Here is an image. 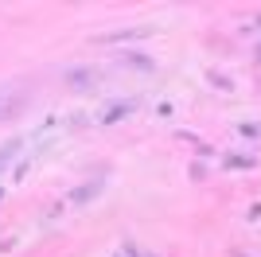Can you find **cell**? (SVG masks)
Masks as SVG:
<instances>
[{"label": "cell", "mask_w": 261, "mask_h": 257, "mask_svg": "<svg viewBox=\"0 0 261 257\" xmlns=\"http://www.w3.org/2000/svg\"><path fill=\"white\" fill-rule=\"evenodd\" d=\"M121 59H125V66H137V70H152V59H148V55L129 51V55H121Z\"/></svg>", "instance_id": "obj_6"}, {"label": "cell", "mask_w": 261, "mask_h": 257, "mask_svg": "<svg viewBox=\"0 0 261 257\" xmlns=\"http://www.w3.org/2000/svg\"><path fill=\"white\" fill-rule=\"evenodd\" d=\"M20 144H23L20 137H12V140H4V144H0V171L8 168L12 160H16V152H20Z\"/></svg>", "instance_id": "obj_4"}, {"label": "cell", "mask_w": 261, "mask_h": 257, "mask_svg": "<svg viewBox=\"0 0 261 257\" xmlns=\"http://www.w3.org/2000/svg\"><path fill=\"white\" fill-rule=\"evenodd\" d=\"M66 82H70V86H98L101 74H98V70H70V74H66Z\"/></svg>", "instance_id": "obj_3"}, {"label": "cell", "mask_w": 261, "mask_h": 257, "mask_svg": "<svg viewBox=\"0 0 261 257\" xmlns=\"http://www.w3.org/2000/svg\"><path fill=\"white\" fill-rule=\"evenodd\" d=\"M133 113H137V101H133V97H125V101H113V106L101 113V125H117V121L133 117Z\"/></svg>", "instance_id": "obj_1"}, {"label": "cell", "mask_w": 261, "mask_h": 257, "mask_svg": "<svg viewBox=\"0 0 261 257\" xmlns=\"http://www.w3.org/2000/svg\"><path fill=\"white\" fill-rule=\"evenodd\" d=\"M152 35V28H129V32H109V35H98V43H125V39H144Z\"/></svg>", "instance_id": "obj_2"}, {"label": "cell", "mask_w": 261, "mask_h": 257, "mask_svg": "<svg viewBox=\"0 0 261 257\" xmlns=\"http://www.w3.org/2000/svg\"><path fill=\"white\" fill-rule=\"evenodd\" d=\"M98 195H101V179H90L86 187H78L70 199H74V203H90V199H98Z\"/></svg>", "instance_id": "obj_5"}, {"label": "cell", "mask_w": 261, "mask_h": 257, "mask_svg": "<svg viewBox=\"0 0 261 257\" xmlns=\"http://www.w3.org/2000/svg\"><path fill=\"white\" fill-rule=\"evenodd\" d=\"M0 109H4V94H0Z\"/></svg>", "instance_id": "obj_7"}]
</instances>
